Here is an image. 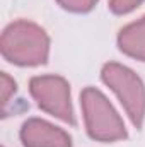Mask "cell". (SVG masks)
<instances>
[{
	"label": "cell",
	"mask_w": 145,
	"mask_h": 147,
	"mask_svg": "<svg viewBox=\"0 0 145 147\" xmlns=\"http://www.w3.org/2000/svg\"><path fill=\"white\" fill-rule=\"evenodd\" d=\"M19 135L24 147H72V139L63 128L41 118L26 120Z\"/></svg>",
	"instance_id": "5b68a950"
},
{
	"label": "cell",
	"mask_w": 145,
	"mask_h": 147,
	"mask_svg": "<svg viewBox=\"0 0 145 147\" xmlns=\"http://www.w3.org/2000/svg\"><path fill=\"white\" fill-rule=\"evenodd\" d=\"M15 89L17 87H15L14 79H10L5 72H2V75H0V91H2V110L3 111H5V106L9 105L10 98L14 96Z\"/></svg>",
	"instance_id": "ba28073f"
},
{
	"label": "cell",
	"mask_w": 145,
	"mask_h": 147,
	"mask_svg": "<svg viewBox=\"0 0 145 147\" xmlns=\"http://www.w3.org/2000/svg\"><path fill=\"white\" fill-rule=\"evenodd\" d=\"M101 79L118 96L133 127L142 128L145 120V86L132 69L109 62L101 70Z\"/></svg>",
	"instance_id": "3957f363"
},
{
	"label": "cell",
	"mask_w": 145,
	"mask_h": 147,
	"mask_svg": "<svg viewBox=\"0 0 145 147\" xmlns=\"http://www.w3.org/2000/svg\"><path fill=\"white\" fill-rule=\"evenodd\" d=\"M31 96L34 98L38 106L48 115L75 125L70 99V86L60 75H38L29 82Z\"/></svg>",
	"instance_id": "277c9868"
},
{
	"label": "cell",
	"mask_w": 145,
	"mask_h": 147,
	"mask_svg": "<svg viewBox=\"0 0 145 147\" xmlns=\"http://www.w3.org/2000/svg\"><path fill=\"white\" fill-rule=\"evenodd\" d=\"M58 5L68 12H75V14H84V12H89L96 3L97 0H56Z\"/></svg>",
	"instance_id": "52a82bcc"
},
{
	"label": "cell",
	"mask_w": 145,
	"mask_h": 147,
	"mask_svg": "<svg viewBox=\"0 0 145 147\" xmlns=\"http://www.w3.org/2000/svg\"><path fill=\"white\" fill-rule=\"evenodd\" d=\"M144 0H109V10L113 14H128L133 9H137Z\"/></svg>",
	"instance_id": "9c48e42d"
},
{
	"label": "cell",
	"mask_w": 145,
	"mask_h": 147,
	"mask_svg": "<svg viewBox=\"0 0 145 147\" xmlns=\"http://www.w3.org/2000/svg\"><path fill=\"white\" fill-rule=\"evenodd\" d=\"M85 130L91 139L99 142H116L126 139V128L108 98L96 87H85L80 92Z\"/></svg>",
	"instance_id": "7a4b0ae2"
},
{
	"label": "cell",
	"mask_w": 145,
	"mask_h": 147,
	"mask_svg": "<svg viewBox=\"0 0 145 147\" xmlns=\"http://www.w3.org/2000/svg\"><path fill=\"white\" fill-rule=\"evenodd\" d=\"M118 48L135 58L145 62V16L142 19L125 26L118 34Z\"/></svg>",
	"instance_id": "8992f818"
},
{
	"label": "cell",
	"mask_w": 145,
	"mask_h": 147,
	"mask_svg": "<svg viewBox=\"0 0 145 147\" xmlns=\"http://www.w3.org/2000/svg\"><path fill=\"white\" fill-rule=\"evenodd\" d=\"M2 57L19 67H36L48 62L50 38L46 31L31 21H14L0 39Z\"/></svg>",
	"instance_id": "6da1fadb"
}]
</instances>
